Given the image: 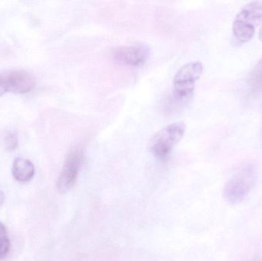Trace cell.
Instances as JSON below:
<instances>
[{"instance_id": "10", "label": "cell", "mask_w": 262, "mask_h": 261, "mask_svg": "<svg viewBox=\"0 0 262 261\" xmlns=\"http://www.w3.org/2000/svg\"><path fill=\"white\" fill-rule=\"evenodd\" d=\"M10 240L6 227L0 223V259L4 258L10 250Z\"/></svg>"}, {"instance_id": "5", "label": "cell", "mask_w": 262, "mask_h": 261, "mask_svg": "<svg viewBox=\"0 0 262 261\" xmlns=\"http://www.w3.org/2000/svg\"><path fill=\"white\" fill-rule=\"evenodd\" d=\"M84 153L80 147L72 149L68 154L64 167L57 181V190L60 193H68L75 185L82 165Z\"/></svg>"}, {"instance_id": "3", "label": "cell", "mask_w": 262, "mask_h": 261, "mask_svg": "<svg viewBox=\"0 0 262 261\" xmlns=\"http://www.w3.org/2000/svg\"><path fill=\"white\" fill-rule=\"evenodd\" d=\"M186 125L183 122L173 123L166 126L154 135L149 141L151 153L160 159L167 158L176 144L184 136Z\"/></svg>"}, {"instance_id": "9", "label": "cell", "mask_w": 262, "mask_h": 261, "mask_svg": "<svg viewBox=\"0 0 262 261\" xmlns=\"http://www.w3.org/2000/svg\"><path fill=\"white\" fill-rule=\"evenodd\" d=\"M251 84L254 92H262V58L258 61L251 75Z\"/></svg>"}, {"instance_id": "8", "label": "cell", "mask_w": 262, "mask_h": 261, "mask_svg": "<svg viewBox=\"0 0 262 261\" xmlns=\"http://www.w3.org/2000/svg\"><path fill=\"white\" fill-rule=\"evenodd\" d=\"M12 173L15 180L18 182H29L35 175V167L29 159L17 158L14 161Z\"/></svg>"}, {"instance_id": "7", "label": "cell", "mask_w": 262, "mask_h": 261, "mask_svg": "<svg viewBox=\"0 0 262 261\" xmlns=\"http://www.w3.org/2000/svg\"><path fill=\"white\" fill-rule=\"evenodd\" d=\"M149 54L148 47L141 44L118 48L114 52V56L120 62L131 66H138L146 61Z\"/></svg>"}, {"instance_id": "13", "label": "cell", "mask_w": 262, "mask_h": 261, "mask_svg": "<svg viewBox=\"0 0 262 261\" xmlns=\"http://www.w3.org/2000/svg\"><path fill=\"white\" fill-rule=\"evenodd\" d=\"M259 38H260V40H261V41H262V27H261V30H260V32H259Z\"/></svg>"}, {"instance_id": "4", "label": "cell", "mask_w": 262, "mask_h": 261, "mask_svg": "<svg viewBox=\"0 0 262 261\" xmlns=\"http://www.w3.org/2000/svg\"><path fill=\"white\" fill-rule=\"evenodd\" d=\"M203 72V66L199 61L189 62L179 69L174 77L173 88L176 96L180 100L190 98L195 87V82Z\"/></svg>"}, {"instance_id": "1", "label": "cell", "mask_w": 262, "mask_h": 261, "mask_svg": "<svg viewBox=\"0 0 262 261\" xmlns=\"http://www.w3.org/2000/svg\"><path fill=\"white\" fill-rule=\"evenodd\" d=\"M256 180L257 170L255 165H244L226 183L223 190L225 199L231 205L239 204L252 191Z\"/></svg>"}, {"instance_id": "2", "label": "cell", "mask_w": 262, "mask_h": 261, "mask_svg": "<svg viewBox=\"0 0 262 261\" xmlns=\"http://www.w3.org/2000/svg\"><path fill=\"white\" fill-rule=\"evenodd\" d=\"M262 21V3L251 2L241 9L233 22V35L237 41L246 43L255 34L257 26Z\"/></svg>"}, {"instance_id": "11", "label": "cell", "mask_w": 262, "mask_h": 261, "mask_svg": "<svg viewBox=\"0 0 262 261\" xmlns=\"http://www.w3.org/2000/svg\"><path fill=\"white\" fill-rule=\"evenodd\" d=\"M6 148L9 150H14L18 147V139L15 134H9L6 138Z\"/></svg>"}, {"instance_id": "6", "label": "cell", "mask_w": 262, "mask_h": 261, "mask_svg": "<svg viewBox=\"0 0 262 261\" xmlns=\"http://www.w3.org/2000/svg\"><path fill=\"white\" fill-rule=\"evenodd\" d=\"M32 75L24 70H5L0 72V97L8 92L26 93L35 86Z\"/></svg>"}, {"instance_id": "12", "label": "cell", "mask_w": 262, "mask_h": 261, "mask_svg": "<svg viewBox=\"0 0 262 261\" xmlns=\"http://www.w3.org/2000/svg\"><path fill=\"white\" fill-rule=\"evenodd\" d=\"M5 199H6V198H5L4 193L0 189V207L4 203Z\"/></svg>"}]
</instances>
